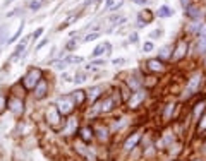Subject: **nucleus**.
Returning <instances> with one entry per match:
<instances>
[{
    "label": "nucleus",
    "mask_w": 206,
    "mask_h": 161,
    "mask_svg": "<svg viewBox=\"0 0 206 161\" xmlns=\"http://www.w3.org/2000/svg\"><path fill=\"white\" fill-rule=\"evenodd\" d=\"M81 139L82 140H91V139H93V129L84 127V129L81 130Z\"/></svg>",
    "instance_id": "4468645a"
},
{
    "label": "nucleus",
    "mask_w": 206,
    "mask_h": 161,
    "mask_svg": "<svg viewBox=\"0 0 206 161\" xmlns=\"http://www.w3.org/2000/svg\"><path fill=\"white\" fill-rule=\"evenodd\" d=\"M98 38V33H91V35H88L86 38H84V41H93V40H96Z\"/></svg>",
    "instance_id": "cd10ccee"
},
{
    "label": "nucleus",
    "mask_w": 206,
    "mask_h": 161,
    "mask_svg": "<svg viewBox=\"0 0 206 161\" xmlns=\"http://www.w3.org/2000/svg\"><path fill=\"white\" fill-rule=\"evenodd\" d=\"M22 28H24V26L21 24V26H19V29L16 31V35H14L12 38H10V40H9V43H14V41H16V40H17V38H19V35H21V31H22Z\"/></svg>",
    "instance_id": "b1692460"
},
{
    "label": "nucleus",
    "mask_w": 206,
    "mask_h": 161,
    "mask_svg": "<svg viewBox=\"0 0 206 161\" xmlns=\"http://www.w3.org/2000/svg\"><path fill=\"white\" fill-rule=\"evenodd\" d=\"M143 50L146 51V53H150L151 50H153V43H151V41H146V43L143 45Z\"/></svg>",
    "instance_id": "a878e982"
},
{
    "label": "nucleus",
    "mask_w": 206,
    "mask_h": 161,
    "mask_svg": "<svg viewBox=\"0 0 206 161\" xmlns=\"http://www.w3.org/2000/svg\"><path fill=\"white\" fill-rule=\"evenodd\" d=\"M170 46H163L160 50V58H170Z\"/></svg>",
    "instance_id": "4be33fe9"
},
{
    "label": "nucleus",
    "mask_w": 206,
    "mask_h": 161,
    "mask_svg": "<svg viewBox=\"0 0 206 161\" xmlns=\"http://www.w3.org/2000/svg\"><path fill=\"white\" fill-rule=\"evenodd\" d=\"M143 19H144V24H148V22L153 21V14H151L150 10H144V12L139 14V21H143Z\"/></svg>",
    "instance_id": "f3484780"
},
{
    "label": "nucleus",
    "mask_w": 206,
    "mask_h": 161,
    "mask_svg": "<svg viewBox=\"0 0 206 161\" xmlns=\"http://www.w3.org/2000/svg\"><path fill=\"white\" fill-rule=\"evenodd\" d=\"M72 98H74L76 105H82V103H84V99H86V93L81 91V89H77V91H74Z\"/></svg>",
    "instance_id": "9b49d317"
},
{
    "label": "nucleus",
    "mask_w": 206,
    "mask_h": 161,
    "mask_svg": "<svg viewBox=\"0 0 206 161\" xmlns=\"http://www.w3.org/2000/svg\"><path fill=\"white\" fill-rule=\"evenodd\" d=\"M201 84H203V76H201V74L192 76V79L189 81V84H187V87H185L184 98H189V96H192L194 93H198L199 87H201Z\"/></svg>",
    "instance_id": "f03ea898"
},
{
    "label": "nucleus",
    "mask_w": 206,
    "mask_h": 161,
    "mask_svg": "<svg viewBox=\"0 0 206 161\" xmlns=\"http://www.w3.org/2000/svg\"><path fill=\"white\" fill-rule=\"evenodd\" d=\"M57 106H59V112H60L62 115H67V113L72 112V108L76 106V101H74V98H70V96H62V98L59 99Z\"/></svg>",
    "instance_id": "7ed1b4c3"
},
{
    "label": "nucleus",
    "mask_w": 206,
    "mask_h": 161,
    "mask_svg": "<svg viewBox=\"0 0 206 161\" xmlns=\"http://www.w3.org/2000/svg\"><path fill=\"white\" fill-rule=\"evenodd\" d=\"M41 33H43V28H40V29H36V31H34V33H33V36H31V38H34V40H36V38H38V36L41 35Z\"/></svg>",
    "instance_id": "c756f323"
},
{
    "label": "nucleus",
    "mask_w": 206,
    "mask_h": 161,
    "mask_svg": "<svg viewBox=\"0 0 206 161\" xmlns=\"http://www.w3.org/2000/svg\"><path fill=\"white\" fill-rule=\"evenodd\" d=\"M203 110H205V101H201V103H198V105H196V108H194V117L198 118L199 115L203 113Z\"/></svg>",
    "instance_id": "412c9836"
},
{
    "label": "nucleus",
    "mask_w": 206,
    "mask_h": 161,
    "mask_svg": "<svg viewBox=\"0 0 206 161\" xmlns=\"http://www.w3.org/2000/svg\"><path fill=\"white\" fill-rule=\"evenodd\" d=\"M199 36H206V24L201 26V31H199Z\"/></svg>",
    "instance_id": "72a5a7b5"
},
{
    "label": "nucleus",
    "mask_w": 206,
    "mask_h": 161,
    "mask_svg": "<svg viewBox=\"0 0 206 161\" xmlns=\"http://www.w3.org/2000/svg\"><path fill=\"white\" fill-rule=\"evenodd\" d=\"M129 41H130V43H137V35H136V33H132V35H130Z\"/></svg>",
    "instance_id": "7c9ffc66"
},
{
    "label": "nucleus",
    "mask_w": 206,
    "mask_h": 161,
    "mask_svg": "<svg viewBox=\"0 0 206 161\" xmlns=\"http://www.w3.org/2000/svg\"><path fill=\"white\" fill-rule=\"evenodd\" d=\"M41 7V2L40 0H31L29 2V9H33V10H38Z\"/></svg>",
    "instance_id": "5701e85b"
},
{
    "label": "nucleus",
    "mask_w": 206,
    "mask_h": 161,
    "mask_svg": "<svg viewBox=\"0 0 206 161\" xmlns=\"http://www.w3.org/2000/svg\"><path fill=\"white\" fill-rule=\"evenodd\" d=\"M40 81H41V70L40 69H31L26 74V76H24V79H22V84H24V87H26V89H34V87L38 86V82H40Z\"/></svg>",
    "instance_id": "f257e3e1"
},
{
    "label": "nucleus",
    "mask_w": 206,
    "mask_h": 161,
    "mask_svg": "<svg viewBox=\"0 0 206 161\" xmlns=\"http://www.w3.org/2000/svg\"><path fill=\"white\" fill-rule=\"evenodd\" d=\"M141 140V134L136 132V134H132V137H129V139L125 140V144H124V147L127 149V151H130L132 147H136V144Z\"/></svg>",
    "instance_id": "6e6552de"
},
{
    "label": "nucleus",
    "mask_w": 206,
    "mask_h": 161,
    "mask_svg": "<svg viewBox=\"0 0 206 161\" xmlns=\"http://www.w3.org/2000/svg\"><path fill=\"white\" fill-rule=\"evenodd\" d=\"M113 105H115V98H113V96H110V98H105L102 103H98L95 110H96V112L107 113V112H110V110L113 108Z\"/></svg>",
    "instance_id": "20e7f679"
},
{
    "label": "nucleus",
    "mask_w": 206,
    "mask_h": 161,
    "mask_svg": "<svg viewBox=\"0 0 206 161\" xmlns=\"http://www.w3.org/2000/svg\"><path fill=\"white\" fill-rule=\"evenodd\" d=\"M148 67H150L151 70H162V69H163V65H162V62H160L158 58L150 60V62H148Z\"/></svg>",
    "instance_id": "dca6fc26"
},
{
    "label": "nucleus",
    "mask_w": 206,
    "mask_h": 161,
    "mask_svg": "<svg viewBox=\"0 0 206 161\" xmlns=\"http://www.w3.org/2000/svg\"><path fill=\"white\" fill-rule=\"evenodd\" d=\"M125 62V58H115L113 60V65H120V63H124Z\"/></svg>",
    "instance_id": "473e14b6"
},
{
    "label": "nucleus",
    "mask_w": 206,
    "mask_h": 161,
    "mask_svg": "<svg viewBox=\"0 0 206 161\" xmlns=\"http://www.w3.org/2000/svg\"><path fill=\"white\" fill-rule=\"evenodd\" d=\"M206 129V115L203 117V120H201V124H199V130H205Z\"/></svg>",
    "instance_id": "c85d7f7f"
},
{
    "label": "nucleus",
    "mask_w": 206,
    "mask_h": 161,
    "mask_svg": "<svg viewBox=\"0 0 206 161\" xmlns=\"http://www.w3.org/2000/svg\"><path fill=\"white\" fill-rule=\"evenodd\" d=\"M29 38H31V36H29ZM29 38H24V40H22V41H21L19 45H17V48H16V51H14V53H12V58H17V57H19L21 53L24 51V48H26V43H27V40H29Z\"/></svg>",
    "instance_id": "f8f14e48"
},
{
    "label": "nucleus",
    "mask_w": 206,
    "mask_h": 161,
    "mask_svg": "<svg viewBox=\"0 0 206 161\" xmlns=\"http://www.w3.org/2000/svg\"><path fill=\"white\" fill-rule=\"evenodd\" d=\"M76 46V40H70V41L67 43V50H72Z\"/></svg>",
    "instance_id": "2f4dec72"
},
{
    "label": "nucleus",
    "mask_w": 206,
    "mask_h": 161,
    "mask_svg": "<svg viewBox=\"0 0 206 161\" xmlns=\"http://www.w3.org/2000/svg\"><path fill=\"white\" fill-rule=\"evenodd\" d=\"M185 15L191 17V19H199V17H201V10H199V7H196V5H189V7L185 9Z\"/></svg>",
    "instance_id": "1a4fd4ad"
},
{
    "label": "nucleus",
    "mask_w": 206,
    "mask_h": 161,
    "mask_svg": "<svg viewBox=\"0 0 206 161\" xmlns=\"http://www.w3.org/2000/svg\"><path fill=\"white\" fill-rule=\"evenodd\" d=\"M180 2H182V5H184L185 9H187L189 5H191V0H180Z\"/></svg>",
    "instance_id": "c9c22d12"
},
{
    "label": "nucleus",
    "mask_w": 206,
    "mask_h": 161,
    "mask_svg": "<svg viewBox=\"0 0 206 161\" xmlns=\"http://www.w3.org/2000/svg\"><path fill=\"white\" fill-rule=\"evenodd\" d=\"M47 82H45V81H40V82H38V86H36V87H34V98L36 99H41L43 98V96H45V94H47Z\"/></svg>",
    "instance_id": "423d86ee"
},
{
    "label": "nucleus",
    "mask_w": 206,
    "mask_h": 161,
    "mask_svg": "<svg viewBox=\"0 0 206 161\" xmlns=\"http://www.w3.org/2000/svg\"><path fill=\"white\" fill-rule=\"evenodd\" d=\"M172 14H173V10L168 5H162V7L158 9V17H170Z\"/></svg>",
    "instance_id": "ddd939ff"
},
{
    "label": "nucleus",
    "mask_w": 206,
    "mask_h": 161,
    "mask_svg": "<svg viewBox=\"0 0 206 161\" xmlns=\"http://www.w3.org/2000/svg\"><path fill=\"white\" fill-rule=\"evenodd\" d=\"M185 50H187L185 41H179V46H177V50H175V53H173V58H175V60L182 58V57L185 55Z\"/></svg>",
    "instance_id": "9d476101"
},
{
    "label": "nucleus",
    "mask_w": 206,
    "mask_h": 161,
    "mask_svg": "<svg viewBox=\"0 0 206 161\" xmlns=\"http://www.w3.org/2000/svg\"><path fill=\"white\" fill-rule=\"evenodd\" d=\"M172 112H173V105H168L167 110H165V118H168V117L172 115Z\"/></svg>",
    "instance_id": "bb28decb"
},
{
    "label": "nucleus",
    "mask_w": 206,
    "mask_h": 161,
    "mask_svg": "<svg viewBox=\"0 0 206 161\" xmlns=\"http://www.w3.org/2000/svg\"><path fill=\"white\" fill-rule=\"evenodd\" d=\"M9 108H10V112H12L14 115H21V113H22V101L17 98H12L9 101Z\"/></svg>",
    "instance_id": "39448f33"
},
{
    "label": "nucleus",
    "mask_w": 206,
    "mask_h": 161,
    "mask_svg": "<svg viewBox=\"0 0 206 161\" xmlns=\"http://www.w3.org/2000/svg\"><path fill=\"white\" fill-rule=\"evenodd\" d=\"M100 91H103V87H102V86H96V87H93V89L89 91V99L93 101L95 98H98V96H100Z\"/></svg>",
    "instance_id": "aec40b11"
},
{
    "label": "nucleus",
    "mask_w": 206,
    "mask_h": 161,
    "mask_svg": "<svg viewBox=\"0 0 206 161\" xmlns=\"http://www.w3.org/2000/svg\"><path fill=\"white\" fill-rule=\"evenodd\" d=\"M198 51H199V53H205V51H206V36H199Z\"/></svg>",
    "instance_id": "6ab92c4d"
},
{
    "label": "nucleus",
    "mask_w": 206,
    "mask_h": 161,
    "mask_svg": "<svg viewBox=\"0 0 206 161\" xmlns=\"http://www.w3.org/2000/svg\"><path fill=\"white\" fill-rule=\"evenodd\" d=\"M98 2H102V0H86V4H91V5H96Z\"/></svg>",
    "instance_id": "e433bc0d"
},
{
    "label": "nucleus",
    "mask_w": 206,
    "mask_h": 161,
    "mask_svg": "<svg viewBox=\"0 0 206 161\" xmlns=\"http://www.w3.org/2000/svg\"><path fill=\"white\" fill-rule=\"evenodd\" d=\"M112 5H113V0H107V4H105V9H103V10H107V9H110V7H112Z\"/></svg>",
    "instance_id": "f704fd0d"
},
{
    "label": "nucleus",
    "mask_w": 206,
    "mask_h": 161,
    "mask_svg": "<svg viewBox=\"0 0 206 161\" xmlns=\"http://www.w3.org/2000/svg\"><path fill=\"white\" fill-rule=\"evenodd\" d=\"M47 117L50 118V122H52V124H57V120H59V113H57V110H55V108H50V110L47 112Z\"/></svg>",
    "instance_id": "a211bd4d"
},
{
    "label": "nucleus",
    "mask_w": 206,
    "mask_h": 161,
    "mask_svg": "<svg viewBox=\"0 0 206 161\" xmlns=\"http://www.w3.org/2000/svg\"><path fill=\"white\" fill-rule=\"evenodd\" d=\"M144 96H146V94H144L143 91H137V93H134V94L130 96V99H129V106H130V108H136V106H137V105H139V103H141V101L144 99Z\"/></svg>",
    "instance_id": "0eeeda50"
},
{
    "label": "nucleus",
    "mask_w": 206,
    "mask_h": 161,
    "mask_svg": "<svg viewBox=\"0 0 206 161\" xmlns=\"http://www.w3.org/2000/svg\"><path fill=\"white\" fill-rule=\"evenodd\" d=\"M108 48H110L108 43H103V45H100V46H96L91 57H100V55H103V51H105V50H108Z\"/></svg>",
    "instance_id": "2eb2a0df"
},
{
    "label": "nucleus",
    "mask_w": 206,
    "mask_h": 161,
    "mask_svg": "<svg viewBox=\"0 0 206 161\" xmlns=\"http://www.w3.org/2000/svg\"><path fill=\"white\" fill-rule=\"evenodd\" d=\"M160 36H162V29H155L153 33H150L151 40H156V38H160Z\"/></svg>",
    "instance_id": "393cba45"
}]
</instances>
